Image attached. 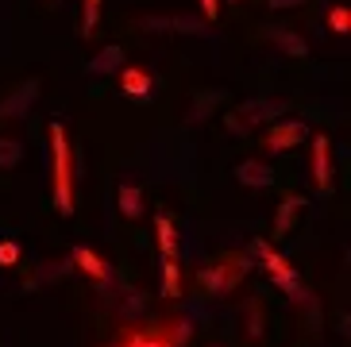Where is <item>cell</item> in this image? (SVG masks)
I'll use <instances>...</instances> for the list:
<instances>
[{
  "label": "cell",
  "instance_id": "obj_1",
  "mask_svg": "<svg viewBox=\"0 0 351 347\" xmlns=\"http://www.w3.org/2000/svg\"><path fill=\"white\" fill-rule=\"evenodd\" d=\"M51 135V193L58 216H73V151H70V135L58 120H51L47 128Z\"/></svg>",
  "mask_w": 351,
  "mask_h": 347
},
{
  "label": "cell",
  "instance_id": "obj_2",
  "mask_svg": "<svg viewBox=\"0 0 351 347\" xmlns=\"http://www.w3.org/2000/svg\"><path fill=\"white\" fill-rule=\"evenodd\" d=\"M247 270H251V259L243 255V251H224L217 263H208V266L197 270V286L213 297H224L247 278Z\"/></svg>",
  "mask_w": 351,
  "mask_h": 347
},
{
  "label": "cell",
  "instance_id": "obj_3",
  "mask_svg": "<svg viewBox=\"0 0 351 347\" xmlns=\"http://www.w3.org/2000/svg\"><path fill=\"white\" fill-rule=\"evenodd\" d=\"M251 251H255V259L258 263H263V270H267L270 278H274V286L278 289H286L289 297H293V301H309V289L301 286V278H298V270H293V266L286 263V259L278 255V251H274V247L267 243V239H255V243H251Z\"/></svg>",
  "mask_w": 351,
  "mask_h": 347
},
{
  "label": "cell",
  "instance_id": "obj_4",
  "mask_svg": "<svg viewBox=\"0 0 351 347\" xmlns=\"http://www.w3.org/2000/svg\"><path fill=\"white\" fill-rule=\"evenodd\" d=\"M135 27L151 35H208V20H193V16H143L135 20Z\"/></svg>",
  "mask_w": 351,
  "mask_h": 347
},
{
  "label": "cell",
  "instance_id": "obj_5",
  "mask_svg": "<svg viewBox=\"0 0 351 347\" xmlns=\"http://www.w3.org/2000/svg\"><path fill=\"white\" fill-rule=\"evenodd\" d=\"M39 93H43V85L35 82V77H27V82H20L16 89L0 101V120H20L27 108H32L35 101H39Z\"/></svg>",
  "mask_w": 351,
  "mask_h": 347
},
{
  "label": "cell",
  "instance_id": "obj_6",
  "mask_svg": "<svg viewBox=\"0 0 351 347\" xmlns=\"http://www.w3.org/2000/svg\"><path fill=\"white\" fill-rule=\"evenodd\" d=\"M309 139V128L301 120H274L267 132V147L270 151H293L298 143H305Z\"/></svg>",
  "mask_w": 351,
  "mask_h": 347
},
{
  "label": "cell",
  "instance_id": "obj_7",
  "mask_svg": "<svg viewBox=\"0 0 351 347\" xmlns=\"http://www.w3.org/2000/svg\"><path fill=\"white\" fill-rule=\"evenodd\" d=\"M282 112H286V101L255 97V101H243V104H239V116H236V120L243 123V128H251V123H274Z\"/></svg>",
  "mask_w": 351,
  "mask_h": 347
},
{
  "label": "cell",
  "instance_id": "obj_8",
  "mask_svg": "<svg viewBox=\"0 0 351 347\" xmlns=\"http://www.w3.org/2000/svg\"><path fill=\"white\" fill-rule=\"evenodd\" d=\"M313 143V182L320 193H332V143L328 135H309Z\"/></svg>",
  "mask_w": 351,
  "mask_h": 347
},
{
  "label": "cell",
  "instance_id": "obj_9",
  "mask_svg": "<svg viewBox=\"0 0 351 347\" xmlns=\"http://www.w3.org/2000/svg\"><path fill=\"white\" fill-rule=\"evenodd\" d=\"M236 178L239 185H247V189H270L274 185V170L267 163H258V158H243L236 166Z\"/></svg>",
  "mask_w": 351,
  "mask_h": 347
},
{
  "label": "cell",
  "instance_id": "obj_10",
  "mask_svg": "<svg viewBox=\"0 0 351 347\" xmlns=\"http://www.w3.org/2000/svg\"><path fill=\"white\" fill-rule=\"evenodd\" d=\"M305 197H298V193H289L286 201L278 204V213H274V239H282V235H289V228L298 224V216L305 213Z\"/></svg>",
  "mask_w": 351,
  "mask_h": 347
},
{
  "label": "cell",
  "instance_id": "obj_11",
  "mask_svg": "<svg viewBox=\"0 0 351 347\" xmlns=\"http://www.w3.org/2000/svg\"><path fill=\"white\" fill-rule=\"evenodd\" d=\"M85 70L97 73V77H116V73L124 70V51L120 47H104V51H97L93 58L85 62Z\"/></svg>",
  "mask_w": 351,
  "mask_h": 347
},
{
  "label": "cell",
  "instance_id": "obj_12",
  "mask_svg": "<svg viewBox=\"0 0 351 347\" xmlns=\"http://www.w3.org/2000/svg\"><path fill=\"white\" fill-rule=\"evenodd\" d=\"M73 266H77V270H82V274H89L93 278V282H108V278H112V270H108V263H104L101 255H97V251H89V247H73Z\"/></svg>",
  "mask_w": 351,
  "mask_h": 347
},
{
  "label": "cell",
  "instance_id": "obj_13",
  "mask_svg": "<svg viewBox=\"0 0 351 347\" xmlns=\"http://www.w3.org/2000/svg\"><path fill=\"white\" fill-rule=\"evenodd\" d=\"M267 35H270V43H274L282 54H289V58H309V43H305V35H298V31H289V27H270Z\"/></svg>",
  "mask_w": 351,
  "mask_h": 347
},
{
  "label": "cell",
  "instance_id": "obj_14",
  "mask_svg": "<svg viewBox=\"0 0 351 347\" xmlns=\"http://www.w3.org/2000/svg\"><path fill=\"white\" fill-rule=\"evenodd\" d=\"M120 77V89L128 93V97H151V73H143V70H135V66H124V70L116 73Z\"/></svg>",
  "mask_w": 351,
  "mask_h": 347
},
{
  "label": "cell",
  "instance_id": "obj_15",
  "mask_svg": "<svg viewBox=\"0 0 351 347\" xmlns=\"http://www.w3.org/2000/svg\"><path fill=\"white\" fill-rule=\"evenodd\" d=\"M155 235H158V255L178 259V232H174V220H170L166 213L155 216Z\"/></svg>",
  "mask_w": 351,
  "mask_h": 347
},
{
  "label": "cell",
  "instance_id": "obj_16",
  "mask_svg": "<svg viewBox=\"0 0 351 347\" xmlns=\"http://www.w3.org/2000/svg\"><path fill=\"white\" fill-rule=\"evenodd\" d=\"M116 201H120V213L128 216V220H139L143 216V189L132 182L120 185V193H116Z\"/></svg>",
  "mask_w": 351,
  "mask_h": 347
},
{
  "label": "cell",
  "instance_id": "obj_17",
  "mask_svg": "<svg viewBox=\"0 0 351 347\" xmlns=\"http://www.w3.org/2000/svg\"><path fill=\"white\" fill-rule=\"evenodd\" d=\"M124 347H178L174 324H170V332H132L124 339Z\"/></svg>",
  "mask_w": 351,
  "mask_h": 347
},
{
  "label": "cell",
  "instance_id": "obj_18",
  "mask_svg": "<svg viewBox=\"0 0 351 347\" xmlns=\"http://www.w3.org/2000/svg\"><path fill=\"white\" fill-rule=\"evenodd\" d=\"M162 294L182 297V266H178V259H162Z\"/></svg>",
  "mask_w": 351,
  "mask_h": 347
},
{
  "label": "cell",
  "instance_id": "obj_19",
  "mask_svg": "<svg viewBox=\"0 0 351 347\" xmlns=\"http://www.w3.org/2000/svg\"><path fill=\"white\" fill-rule=\"evenodd\" d=\"M23 158V143L20 139H0V170H16Z\"/></svg>",
  "mask_w": 351,
  "mask_h": 347
},
{
  "label": "cell",
  "instance_id": "obj_20",
  "mask_svg": "<svg viewBox=\"0 0 351 347\" xmlns=\"http://www.w3.org/2000/svg\"><path fill=\"white\" fill-rule=\"evenodd\" d=\"M97 20H101V0H82V35L85 39L97 35Z\"/></svg>",
  "mask_w": 351,
  "mask_h": 347
},
{
  "label": "cell",
  "instance_id": "obj_21",
  "mask_svg": "<svg viewBox=\"0 0 351 347\" xmlns=\"http://www.w3.org/2000/svg\"><path fill=\"white\" fill-rule=\"evenodd\" d=\"M247 336L251 339L263 336V301H258V297H251V301H247Z\"/></svg>",
  "mask_w": 351,
  "mask_h": 347
},
{
  "label": "cell",
  "instance_id": "obj_22",
  "mask_svg": "<svg viewBox=\"0 0 351 347\" xmlns=\"http://www.w3.org/2000/svg\"><path fill=\"white\" fill-rule=\"evenodd\" d=\"M328 27L336 31V35H348V31H351V12H348V4H336V8L328 12Z\"/></svg>",
  "mask_w": 351,
  "mask_h": 347
},
{
  "label": "cell",
  "instance_id": "obj_23",
  "mask_svg": "<svg viewBox=\"0 0 351 347\" xmlns=\"http://www.w3.org/2000/svg\"><path fill=\"white\" fill-rule=\"evenodd\" d=\"M20 263V243H0V266H16Z\"/></svg>",
  "mask_w": 351,
  "mask_h": 347
},
{
  "label": "cell",
  "instance_id": "obj_24",
  "mask_svg": "<svg viewBox=\"0 0 351 347\" xmlns=\"http://www.w3.org/2000/svg\"><path fill=\"white\" fill-rule=\"evenodd\" d=\"M305 0H270V8L274 12H289V8H301Z\"/></svg>",
  "mask_w": 351,
  "mask_h": 347
},
{
  "label": "cell",
  "instance_id": "obj_25",
  "mask_svg": "<svg viewBox=\"0 0 351 347\" xmlns=\"http://www.w3.org/2000/svg\"><path fill=\"white\" fill-rule=\"evenodd\" d=\"M201 12H205V20H217V12H220V0H201Z\"/></svg>",
  "mask_w": 351,
  "mask_h": 347
}]
</instances>
